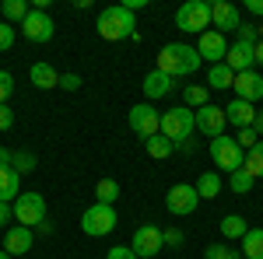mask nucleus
<instances>
[{"label":"nucleus","mask_w":263,"mask_h":259,"mask_svg":"<svg viewBox=\"0 0 263 259\" xmlns=\"http://www.w3.org/2000/svg\"><path fill=\"white\" fill-rule=\"evenodd\" d=\"M32 242H35V231H32V228H25V224H11V228L4 231V252H11V256H25V252H32Z\"/></svg>","instance_id":"obj_14"},{"label":"nucleus","mask_w":263,"mask_h":259,"mask_svg":"<svg viewBox=\"0 0 263 259\" xmlns=\"http://www.w3.org/2000/svg\"><path fill=\"white\" fill-rule=\"evenodd\" d=\"M253 186H256V179H253L246 168H239V172H232V175H228V189H232V193H239V196H246Z\"/></svg>","instance_id":"obj_30"},{"label":"nucleus","mask_w":263,"mask_h":259,"mask_svg":"<svg viewBox=\"0 0 263 259\" xmlns=\"http://www.w3.org/2000/svg\"><path fill=\"white\" fill-rule=\"evenodd\" d=\"M28 77H32V84H35L39 91H46V88H60V74H57L49 63H35V67L28 70Z\"/></svg>","instance_id":"obj_21"},{"label":"nucleus","mask_w":263,"mask_h":259,"mask_svg":"<svg viewBox=\"0 0 263 259\" xmlns=\"http://www.w3.org/2000/svg\"><path fill=\"white\" fill-rule=\"evenodd\" d=\"M235 98L242 102H260L263 98V74L256 70H246V74H235Z\"/></svg>","instance_id":"obj_16"},{"label":"nucleus","mask_w":263,"mask_h":259,"mask_svg":"<svg viewBox=\"0 0 263 259\" xmlns=\"http://www.w3.org/2000/svg\"><path fill=\"white\" fill-rule=\"evenodd\" d=\"M224 116H228V123H232L235 130H249V126H253V119H256V109H253V102L232 98L228 105H224Z\"/></svg>","instance_id":"obj_18"},{"label":"nucleus","mask_w":263,"mask_h":259,"mask_svg":"<svg viewBox=\"0 0 263 259\" xmlns=\"http://www.w3.org/2000/svg\"><path fill=\"white\" fill-rule=\"evenodd\" d=\"M11 158H14V151H7V147H0V168H11Z\"/></svg>","instance_id":"obj_42"},{"label":"nucleus","mask_w":263,"mask_h":259,"mask_svg":"<svg viewBox=\"0 0 263 259\" xmlns=\"http://www.w3.org/2000/svg\"><path fill=\"white\" fill-rule=\"evenodd\" d=\"M200 53H197V46H179V42H168L162 53H158V67L155 70H162L168 77H190V74H197L200 70Z\"/></svg>","instance_id":"obj_1"},{"label":"nucleus","mask_w":263,"mask_h":259,"mask_svg":"<svg viewBox=\"0 0 263 259\" xmlns=\"http://www.w3.org/2000/svg\"><path fill=\"white\" fill-rule=\"evenodd\" d=\"M116 224H120L116 210H112V207H105V203H95V207H88V210L81 214V231H84V235H91V238L109 235Z\"/></svg>","instance_id":"obj_5"},{"label":"nucleus","mask_w":263,"mask_h":259,"mask_svg":"<svg viewBox=\"0 0 263 259\" xmlns=\"http://www.w3.org/2000/svg\"><path fill=\"white\" fill-rule=\"evenodd\" d=\"M176 25L190 35H203L207 25H211V4L207 0H186L179 11H176Z\"/></svg>","instance_id":"obj_4"},{"label":"nucleus","mask_w":263,"mask_h":259,"mask_svg":"<svg viewBox=\"0 0 263 259\" xmlns=\"http://www.w3.org/2000/svg\"><path fill=\"white\" fill-rule=\"evenodd\" d=\"M162 238H165V245H168V249H179L182 242H186V235H182L179 228H165V231H162Z\"/></svg>","instance_id":"obj_37"},{"label":"nucleus","mask_w":263,"mask_h":259,"mask_svg":"<svg viewBox=\"0 0 263 259\" xmlns=\"http://www.w3.org/2000/svg\"><path fill=\"white\" fill-rule=\"evenodd\" d=\"M235 144H239L242 151H253V147L260 144V137H256V133H253V126H249V130H239V133H235Z\"/></svg>","instance_id":"obj_35"},{"label":"nucleus","mask_w":263,"mask_h":259,"mask_svg":"<svg viewBox=\"0 0 263 259\" xmlns=\"http://www.w3.org/2000/svg\"><path fill=\"white\" fill-rule=\"evenodd\" d=\"M0 11H4V21H7V25H11V21H25L32 14V7H28L25 0H4Z\"/></svg>","instance_id":"obj_27"},{"label":"nucleus","mask_w":263,"mask_h":259,"mask_svg":"<svg viewBox=\"0 0 263 259\" xmlns=\"http://www.w3.org/2000/svg\"><path fill=\"white\" fill-rule=\"evenodd\" d=\"M53 32H57L53 18H49L46 11H39V7H32V14L21 21V35L32 39V42H49V39H53Z\"/></svg>","instance_id":"obj_12"},{"label":"nucleus","mask_w":263,"mask_h":259,"mask_svg":"<svg viewBox=\"0 0 263 259\" xmlns=\"http://www.w3.org/2000/svg\"><path fill=\"white\" fill-rule=\"evenodd\" d=\"M11 224V203H0V228Z\"/></svg>","instance_id":"obj_43"},{"label":"nucleus","mask_w":263,"mask_h":259,"mask_svg":"<svg viewBox=\"0 0 263 259\" xmlns=\"http://www.w3.org/2000/svg\"><path fill=\"white\" fill-rule=\"evenodd\" d=\"M197 53H200V60H207L211 67L214 63H224V53H228V42H224L221 32H214V28H207L197 42Z\"/></svg>","instance_id":"obj_13"},{"label":"nucleus","mask_w":263,"mask_h":259,"mask_svg":"<svg viewBox=\"0 0 263 259\" xmlns=\"http://www.w3.org/2000/svg\"><path fill=\"white\" fill-rule=\"evenodd\" d=\"M253 133L263 140V112H256V119H253Z\"/></svg>","instance_id":"obj_45"},{"label":"nucleus","mask_w":263,"mask_h":259,"mask_svg":"<svg viewBox=\"0 0 263 259\" xmlns=\"http://www.w3.org/2000/svg\"><path fill=\"white\" fill-rule=\"evenodd\" d=\"M246 231H249V224H246L239 214H228L221 221V235L224 238H246Z\"/></svg>","instance_id":"obj_29"},{"label":"nucleus","mask_w":263,"mask_h":259,"mask_svg":"<svg viewBox=\"0 0 263 259\" xmlns=\"http://www.w3.org/2000/svg\"><path fill=\"white\" fill-rule=\"evenodd\" d=\"M11 46H14V28L7 21H0V53H7Z\"/></svg>","instance_id":"obj_36"},{"label":"nucleus","mask_w":263,"mask_h":259,"mask_svg":"<svg viewBox=\"0 0 263 259\" xmlns=\"http://www.w3.org/2000/svg\"><path fill=\"white\" fill-rule=\"evenodd\" d=\"M253 60L263 67V42H256V49H253Z\"/></svg>","instance_id":"obj_46"},{"label":"nucleus","mask_w":263,"mask_h":259,"mask_svg":"<svg viewBox=\"0 0 263 259\" xmlns=\"http://www.w3.org/2000/svg\"><path fill=\"white\" fill-rule=\"evenodd\" d=\"M193 130H197V112H193V109L179 105V109L162 112V137H168L172 144L190 140V133H193Z\"/></svg>","instance_id":"obj_3"},{"label":"nucleus","mask_w":263,"mask_h":259,"mask_svg":"<svg viewBox=\"0 0 263 259\" xmlns=\"http://www.w3.org/2000/svg\"><path fill=\"white\" fill-rule=\"evenodd\" d=\"M197 193H200V200H214L221 193V175L218 172H203L197 179Z\"/></svg>","instance_id":"obj_25"},{"label":"nucleus","mask_w":263,"mask_h":259,"mask_svg":"<svg viewBox=\"0 0 263 259\" xmlns=\"http://www.w3.org/2000/svg\"><path fill=\"white\" fill-rule=\"evenodd\" d=\"M207 84H211L214 91H224V88L235 84V74H232L224 63H214V67H207Z\"/></svg>","instance_id":"obj_22"},{"label":"nucleus","mask_w":263,"mask_h":259,"mask_svg":"<svg viewBox=\"0 0 263 259\" xmlns=\"http://www.w3.org/2000/svg\"><path fill=\"white\" fill-rule=\"evenodd\" d=\"M95 196H99V203L112 207V203L123 196V189H120V182H116V179H99V186H95Z\"/></svg>","instance_id":"obj_26"},{"label":"nucleus","mask_w":263,"mask_h":259,"mask_svg":"<svg viewBox=\"0 0 263 259\" xmlns=\"http://www.w3.org/2000/svg\"><path fill=\"white\" fill-rule=\"evenodd\" d=\"M253 49L256 46H246V42H232L228 46V53H224V67L232 70V74H246V70H253Z\"/></svg>","instance_id":"obj_17"},{"label":"nucleus","mask_w":263,"mask_h":259,"mask_svg":"<svg viewBox=\"0 0 263 259\" xmlns=\"http://www.w3.org/2000/svg\"><path fill=\"white\" fill-rule=\"evenodd\" d=\"M144 151H147V154H151V158H168V154H172V151H176V144H172V140L168 137H162V133H155V137H147L144 140Z\"/></svg>","instance_id":"obj_24"},{"label":"nucleus","mask_w":263,"mask_h":259,"mask_svg":"<svg viewBox=\"0 0 263 259\" xmlns=\"http://www.w3.org/2000/svg\"><path fill=\"white\" fill-rule=\"evenodd\" d=\"M11 91H14V77H11L7 70H0V105L11 98Z\"/></svg>","instance_id":"obj_38"},{"label":"nucleus","mask_w":263,"mask_h":259,"mask_svg":"<svg viewBox=\"0 0 263 259\" xmlns=\"http://www.w3.org/2000/svg\"><path fill=\"white\" fill-rule=\"evenodd\" d=\"M141 88H144V95H147V102H155V98H165V95L176 91V77H168L162 70H151V74L144 77Z\"/></svg>","instance_id":"obj_19"},{"label":"nucleus","mask_w":263,"mask_h":259,"mask_svg":"<svg viewBox=\"0 0 263 259\" xmlns=\"http://www.w3.org/2000/svg\"><path fill=\"white\" fill-rule=\"evenodd\" d=\"M99 35L109 42H120V39H130L134 32H137V18H134V11H126L123 4H116V7H105L99 14Z\"/></svg>","instance_id":"obj_2"},{"label":"nucleus","mask_w":263,"mask_h":259,"mask_svg":"<svg viewBox=\"0 0 263 259\" xmlns=\"http://www.w3.org/2000/svg\"><path fill=\"white\" fill-rule=\"evenodd\" d=\"M235 42H246V46H256V42H260V32H256V25H239V28H235Z\"/></svg>","instance_id":"obj_33"},{"label":"nucleus","mask_w":263,"mask_h":259,"mask_svg":"<svg viewBox=\"0 0 263 259\" xmlns=\"http://www.w3.org/2000/svg\"><path fill=\"white\" fill-rule=\"evenodd\" d=\"M130 130L137 133V137H155V133H162V112H155L151 109V102H141V105H134L130 109Z\"/></svg>","instance_id":"obj_9"},{"label":"nucleus","mask_w":263,"mask_h":259,"mask_svg":"<svg viewBox=\"0 0 263 259\" xmlns=\"http://www.w3.org/2000/svg\"><path fill=\"white\" fill-rule=\"evenodd\" d=\"M165 207H168V214H176V217H186V214H193L197 207H200V193H197V186H172L168 189V196H165Z\"/></svg>","instance_id":"obj_10"},{"label":"nucleus","mask_w":263,"mask_h":259,"mask_svg":"<svg viewBox=\"0 0 263 259\" xmlns=\"http://www.w3.org/2000/svg\"><path fill=\"white\" fill-rule=\"evenodd\" d=\"M211 21H214V32H235L242 18H239V7L235 4H228V0H218V4H211Z\"/></svg>","instance_id":"obj_15"},{"label":"nucleus","mask_w":263,"mask_h":259,"mask_svg":"<svg viewBox=\"0 0 263 259\" xmlns=\"http://www.w3.org/2000/svg\"><path fill=\"white\" fill-rule=\"evenodd\" d=\"M242 256L246 259H263V228H249V231H246Z\"/></svg>","instance_id":"obj_23"},{"label":"nucleus","mask_w":263,"mask_h":259,"mask_svg":"<svg viewBox=\"0 0 263 259\" xmlns=\"http://www.w3.org/2000/svg\"><path fill=\"white\" fill-rule=\"evenodd\" d=\"M211 161L218 165V168H228V172H239L242 168V161H246V151L235 144V137H218V140H211Z\"/></svg>","instance_id":"obj_7"},{"label":"nucleus","mask_w":263,"mask_h":259,"mask_svg":"<svg viewBox=\"0 0 263 259\" xmlns=\"http://www.w3.org/2000/svg\"><path fill=\"white\" fill-rule=\"evenodd\" d=\"M130 249L137 252V259H155V256H158V252L165 249L162 228H158V224H141V228L134 231V242H130Z\"/></svg>","instance_id":"obj_8"},{"label":"nucleus","mask_w":263,"mask_h":259,"mask_svg":"<svg viewBox=\"0 0 263 259\" xmlns=\"http://www.w3.org/2000/svg\"><path fill=\"white\" fill-rule=\"evenodd\" d=\"M242 252H235L232 245H207V252H203V259H239Z\"/></svg>","instance_id":"obj_34"},{"label":"nucleus","mask_w":263,"mask_h":259,"mask_svg":"<svg viewBox=\"0 0 263 259\" xmlns=\"http://www.w3.org/2000/svg\"><path fill=\"white\" fill-rule=\"evenodd\" d=\"M256 32H260V42H263V25H256Z\"/></svg>","instance_id":"obj_47"},{"label":"nucleus","mask_w":263,"mask_h":259,"mask_svg":"<svg viewBox=\"0 0 263 259\" xmlns=\"http://www.w3.org/2000/svg\"><path fill=\"white\" fill-rule=\"evenodd\" d=\"M35 154H28V151H14V158H11V168L18 172V175H28V172H35Z\"/></svg>","instance_id":"obj_32"},{"label":"nucleus","mask_w":263,"mask_h":259,"mask_svg":"<svg viewBox=\"0 0 263 259\" xmlns=\"http://www.w3.org/2000/svg\"><path fill=\"white\" fill-rule=\"evenodd\" d=\"M60 88L63 91H78L81 88V77L78 74H60Z\"/></svg>","instance_id":"obj_39"},{"label":"nucleus","mask_w":263,"mask_h":259,"mask_svg":"<svg viewBox=\"0 0 263 259\" xmlns=\"http://www.w3.org/2000/svg\"><path fill=\"white\" fill-rule=\"evenodd\" d=\"M242 168L253 175V179H263V140L253 147V151H246V161H242Z\"/></svg>","instance_id":"obj_28"},{"label":"nucleus","mask_w":263,"mask_h":259,"mask_svg":"<svg viewBox=\"0 0 263 259\" xmlns=\"http://www.w3.org/2000/svg\"><path fill=\"white\" fill-rule=\"evenodd\" d=\"M21 196V175L14 168H0V203H11Z\"/></svg>","instance_id":"obj_20"},{"label":"nucleus","mask_w":263,"mask_h":259,"mask_svg":"<svg viewBox=\"0 0 263 259\" xmlns=\"http://www.w3.org/2000/svg\"><path fill=\"white\" fill-rule=\"evenodd\" d=\"M0 259H11V252H0Z\"/></svg>","instance_id":"obj_48"},{"label":"nucleus","mask_w":263,"mask_h":259,"mask_svg":"<svg viewBox=\"0 0 263 259\" xmlns=\"http://www.w3.org/2000/svg\"><path fill=\"white\" fill-rule=\"evenodd\" d=\"M246 11H249V14H260V18H263V0H249V4H246Z\"/></svg>","instance_id":"obj_44"},{"label":"nucleus","mask_w":263,"mask_h":259,"mask_svg":"<svg viewBox=\"0 0 263 259\" xmlns=\"http://www.w3.org/2000/svg\"><path fill=\"white\" fill-rule=\"evenodd\" d=\"M182 98H186V109H193V112H197V109L207 105V88H203V84H190V88L182 91Z\"/></svg>","instance_id":"obj_31"},{"label":"nucleus","mask_w":263,"mask_h":259,"mask_svg":"<svg viewBox=\"0 0 263 259\" xmlns=\"http://www.w3.org/2000/svg\"><path fill=\"white\" fill-rule=\"evenodd\" d=\"M224 126H228V116H224V109L221 105H203V109H197V130H200L203 137H211V140H218L224 137Z\"/></svg>","instance_id":"obj_11"},{"label":"nucleus","mask_w":263,"mask_h":259,"mask_svg":"<svg viewBox=\"0 0 263 259\" xmlns=\"http://www.w3.org/2000/svg\"><path fill=\"white\" fill-rule=\"evenodd\" d=\"M11 210H14V221H18V224L39 228L42 221H46V196H42V193H21Z\"/></svg>","instance_id":"obj_6"},{"label":"nucleus","mask_w":263,"mask_h":259,"mask_svg":"<svg viewBox=\"0 0 263 259\" xmlns=\"http://www.w3.org/2000/svg\"><path fill=\"white\" fill-rule=\"evenodd\" d=\"M11 123H14V112L7 105H0V130H11Z\"/></svg>","instance_id":"obj_41"},{"label":"nucleus","mask_w":263,"mask_h":259,"mask_svg":"<svg viewBox=\"0 0 263 259\" xmlns=\"http://www.w3.org/2000/svg\"><path fill=\"white\" fill-rule=\"evenodd\" d=\"M105 259H137V252H134V249H123V245H116V249H109V252H105Z\"/></svg>","instance_id":"obj_40"}]
</instances>
